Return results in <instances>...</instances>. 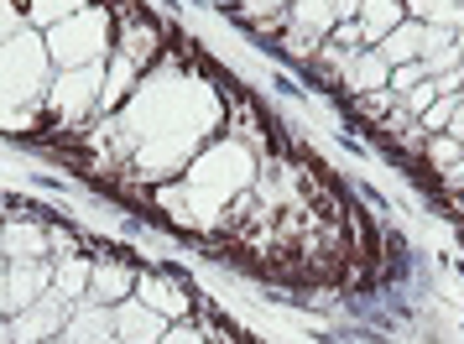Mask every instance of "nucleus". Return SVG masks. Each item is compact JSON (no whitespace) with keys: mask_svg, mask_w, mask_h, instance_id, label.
<instances>
[{"mask_svg":"<svg viewBox=\"0 0 464 344\" xmlns=\"http://www.w3.org/2000/svg\"><path fill=\"white\" fill-rule=\"evenodd\" d=\"M115 323H121L126 344H157V334H162V319H157L151 308H136V302H126V308L115 313Z\"/></svg>","mask_w":464,"mask_h":344,"instance_id":"nucleus-1","label":"nucleus"},{"mask_svg":"<svg viewBox=\"0 0 464 344\" xmlns=\"http://www.w3.org/2000/svg\"><path fill=\"white\" fill-rule=\"evenodd\" d=\"M157 344H204V334L198 329H172L168 339H157Z\"/></svg>","mask_w":464,"mask_h":344,"instance_id":"nucleus-2","label":"nucleus"},{"mask_svg":"<svg viewBox=\"0 0 464 344\" xmlns=\"http://www.w3.org/2000/svg\"><path fill=\"white\" fill-rule=\"evenodd\" d=\"M454 157H459V141H433V162H454Z\"/></svg>","mask_w":464,"mask_h":344,"instance_id":"nucleus-3","label":"nucleus"},{"mask_svg":"<svg viewBox=\"0 0 464 344\" xmlns=\"http://www.w3.org/2000/svg\"><path fill=\"white\" fill-rule=\"evenodd\" d=\"M454 130H459V136H464V110H454Z\"/></svg>","mask_w":464,"mask_h":344,"instance_id":"nucleus-4","label":"nucleus"}]
</instances>
